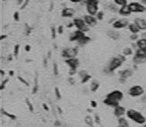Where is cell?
Wrapping results in <instances>:
<instances>
[{
	"label": "cell",
	"mask_w": 146,
	"mask_h": 127,
	"mask_svg": "<svg viewBox=\"0 0 146 127\" xmlns=\"http://www.w3.org/2000/svg\"><path fill=\"white\" fill-rule=\"evenodd\" d=\"M108 37H110L111 39H113V40H118V38H119V34L118 33V32H116V31H114V30H110V31H108Z\"/></svg>",
	"instance_id": "22"
},
{
	"label": "cell",
	"mask_w": 146,
	"mask_h": 127,
	"mask_svg": "<svg viewBox=\"0 0 146 127\" xmlns=\"http://www.w3.org/2000/svg\"><path fill=\"white\" fill-rule=\"evenodd\" d=\"M54 125L55 126H60L61 125V123H60V121H55V122H54Z\"/></svg>",
	"instance_id": "45"
},
{
	"label": "cell",
	"mask_w": 146,
	"mask_h": 127,
	"mask_svg": "<svg viewBox=\"0 0 146 127\" xmlns=\"http://www.w3.org/2000/svg\"><path fill=\"white\" fill-rule=\"evenodd\" d=\"M142 38L146 39V34H142Z\"/></svg>",
	"instance_id": "55"
},
{
	"label": "cell",
	"mask_w": 146,
	"mask_h": 127,
	"mask_svg": "<svg viewBox=\"0 0 146 127\" xmlns=\"http://www.w3.org/2000/svg\"><path fill=\"white\" fill-rule=\"evenodd\" d=\"M116 4L119 5V6H126L127 5V0H114Z\"/></svg>",
	"instance_id": "28"
},
{
	"label": "cell",
	"mask_w": 146,
	"mask_h": 127,
	"mask_svg": "<svg viewBox=\"0 0 146 127\" xmlns=\"http://www.w3.org/2000/svg\"><path fill=\"white\" fill-rule=\"evenodd\" d=\"M13 75H14V71H9V75L10 76H13Z\"/></svg>",
	"instance_id": "51"
},
{
	"label": "cell",
	"mask_w": 146,
	"mask_h": 127,
	"mask_svg": "<svg viewBox=\"0 0 146 127\" xmlns=\"http://www.w3.org/2000/svg\"><path fill=\"white\" fill-rule=\"evenodd\" d=\"M43 65L44 67H47V59L46 58H45L43 60Z\"/></svg>",
	"instance_id": "49"
},
{
	"label": "cell",
	"mask_w": 146,
	"mask_h": 127,
	"mask_svg": "<svg viewBox=\"0 0 146 127\" xmlns=\"http://www.w3.org/2000/svg\"><path fill=\"white\" fill-rule=\"evenodd\" d=\"M129 29H130V31L131 32V33H133V34H138V32H139V30H140L138 26L135 23L129 25Z\"/></svg>",
	"instance_id": "23"
},
{
	"label": "cell",
	"mask_w": 146,
	"mask_h": 127,
	"mask_svg": "<svg viewBox=\"0 0 146 127\" xmlns=\"http://www.w3.org/2000/svg\"><path fill=\"white\" fill-rule=\"evenodd\" d=\"M70 1L73 3H79V2L82 1V0H70Z\"/></svg>",
	"instance_id": "50"
},
{
	"label": "cell",
	"mask_w": 146,
	"mask_h": 127,
	"mask_svg": "<svg viewBox=\"0 0 146 127\" xmlns=\"http://www.w3.org/2000/svg\"><path fill=\"white\" fill-rule=\"evenodd\" d=\"M134 62L136 65H140V64H143L146 62V50L139 49L136 51L134 57Z\"/></svg>",
	"instance_id": "4"
},
{
	"label": "cell",
	"mask_w": 146,
	"mask_h": 127,
	"mask_svg": "<svg viewBox=\"0 0 146 127\" xmlns=\"http://www.w3.org/2000/svg\"><path fill=\"white\" fill-rule=\"evenodd\" d=\"M133 74V71L131 69H125L120 72V81L121 82H124L125 80L131 77Z\"/></svg>",
	"instance_id": "11"
},
{
	"label": "cell",
	"mask_w": 146,
	"mask_h": 127,
	"mask_svg": "<svg viewBox=\"0 0 146 127\" xmlns=\"http://www.w3.org/2000/svg\"><path fill=\"white\" fill-rule=\"evenodd\" d=\"M98 0H87V9L90 15H95L98 9Z\"/></svg>",
	"instance_id": "5"
},
{
	"label": "cell",
	"mask_w": 146,
	"mask_h": 127,
	"mask_svg": "<svg viewBox=\"0 0 146 127\" xmlns=\"http://www.w3.org/2000/svg\"><path fill=\"white\" fill-rule=\"evenodd\" d=\"M119 13H120V14H121V15L127 16V15H129V14L131 13V9H130L129 6L126 5V6H122V7L121 8V9L119 10Z\"/></svg>",
	"instance_id": "17"
},
{
	"label": "cell",
	"mask_w": 146,
	"mask_h": 127,
	"mask_svg": "<svg viewBox=\"0 0 146 127\" xmlns=\"http://www.w3.org/2000/svg\"><path fill=\"white\" fill-rule=\"evenodd\" d=\"M99 87H100V83L98 81L94 80V81H92V83L90 84V90H91V91L94 92L99 88Z\"/></svg>",
	"instance_id": "21"
},
{
	"label": "cell",
	"mask_w": 146,
	"mask_h": 127,
	"mask_svg": "<svg viewBox=\"0 0 146 127\" xmlns=\"http://www.w3.org/2000/svg\"><path fill=\"white\" fill-rule=\"evenodd\" d=\"M63 32H64V29H63V26H60L59 28H58V33L60 34H63Z\"/></svg>",
	"instance_id": "41"
},
{
	"label": "cell",
	"mask_w": 146,
	"mask_h": 127,
	"mask_svg": "<svg viewBox=\"0 0 146 127\" xmlns=\"http://www.w3.org/2000/svg\"><path fill=\"white\" fill-rule=\"evenodd\" d=\"M142 102H146V96H144V97L142 98Z\"/></svg>",
	"instance_id": "53"
},
{
	"label": "cell",
	"mask_w": 146,
	"mask_h": 127,
	"mask_svg": "<svg viewBox=\"0 0 146 127\" xmlns=\"http://www.w3.org/2000/svg\"><path fill=\"white\" fill-rule=\"evenodd\" d=\"M126 114L129 119H131L135 122H137L138 124H144L146 122V119L144 116L141 112L134 110V109L128 110Z\"/></svg>",
	"instance_id": "2"
},
{
	"label": "cell",
	"mask_w": 146,
	"mask_h": 127,
	"mask_svg": "<svg viewBox=\"0 0 146 127\" xmlns=\"http://www.w3.org/2000/svg\"><path fill=\"white\" fill-rule=\"evenodd\" d=\"M51 32H52V38L55 39L56 38V30H55V28L54 27H52Z\"/></svg>",
	"instance_id": "36"
},
{
	"label": "cell",
	"mask_w": 146,
	"mask_h": 127,
	"mask_svg": "<svg viewBox=\"0 0 146 127\" xmlns=\"http://www.w3.org/2000/svg\"><path fill=\"white\" fill-rule=\"evenodd\" d=\"M124 61H125V57L122 55H118L113 57L108 65V71L109 72L114 71L119 67H121Z\"/></svg>",
	"instance_id": "3"
},
{
	"label": "cell",
	"mask_w": 146,
	"mask_h": 127,
	"mask_svg": "<svg viewBox=\"0 0 146 127\" xmlns=\"http://www.w3.org/2000/svg\"><path fill=\"white\" fill-rule=\"evenodd\" d=\"M90 105H91V107L93 108H96L97 107V102L95 101H90Z\"/></svg>",
	"instance_id": "40"
},
{
	"label": "cell",
	"mask_w": 146,
	"mask_h": 127,
	"mask_svg": "<svg viewBox=\"0 0 146 127\" xmlns=\"http://www.w3.org/2000/svg\"><path fill=\"white\" fill-rule=\"evenodd\" d=\"M128 22L127 19H119L118 21H116L115 23H114L113 24V26L116 29H121V28H123V27H125L126 26H128Z\"/></svg>",
	"instance_id": "13"
},
{
	"label": "cell",
	"mask_w": 146,
	"mask_h": 127,
	"mask_svg": "<svg viewBox=\"0 0 146 127\" xmlns=\"http://www.w3.org/2000/svg\"><path fill=\"white\" fill-rule=\"evenodd\" d=\"M126 109H125L124 107L123 106H121V105H118V106L114 108V115L116 116L118 118H120V117H122V116L126 113Z\"/></svg>",
	"instance_id": "12"
},
{
	"label": "cell",
	"mask_w": 146,
	"mask_h": 127,
	"mask_svg": "<svg viewBox=\"0 0 146 127\" xmlns=\"http://www.w3.org/2000/svg\"><path fill=\"white\" fill-rule=\"evenodd\" d=\"M118 127H130L129 125H127V126H118Z\"/></svg>",
	"instance_id": "59"
},
{
	"label": "cell",
	"mask_w": 146,
	"mask_h": 127,
	"mask_svg": "<svg viewBox=\"0 0 146 127\" xmlns=\"http://www.w3.org/2000/svg\"><path fill=\"white\" fill-rule=\"evenodd\" d=\"M19 44H16L14 47V50H13V55L17 57H18V54H19Z\"/></svg>",
	"instance_id": "29"
},
{
	"label": "cell",
	"mask_w": 146,
	"mask_h": 127,
	"mask_svg": "<svg viewBox=\"0 0 146 127\" xmlns=\"http://www.w3.org/2000/svg\"><path fill=\"white\" fill-rule=\"evenodd\" d=\"M18 80L20 81V82H22L23 84H26V86H29V84L24 79V78H23L22 77H20V76H18Z\"/></svg>",
	"instance_id": "34"
},
{
	"label": "cell",
	"mask_w": 146,
	"mask_h": 127,
	"mask_svg": "<svg viewBox=\"0 0 146 127\" xmlns=\"http://www.w3.org/2000/svg\"><path fill=\"white\" fill-rule=\"evenodd\" d=\"M8 81H9V78L5 79V80L2 82V84H1V87H0V89H1V90H3V89L5 88V87H6V84L8 83Z\"/></svg>",
	"instance_id": "35"
},
{
	"label": "cell",
	"mask_w": 146,
	"mask_h": 127,
	"mask_svg": "<svg viewBox=\"0 0 146 127\" xmlns=\"http://www.w3.org/2000/svg\"><path fill=\"white\" fill-rule=\"evenodd\" d=\"M132 54V50L129 47H127L124 50V55H131Z\"/></svg>",
	"instance_id": "31"
},
{
	"label": "cell",
	"mask_w": 146,
	"mask_h": 127,
	"mask_svg": "<svg viewBox=\"0 0 146 127\" xmlns=\"http://www.w3.org/2000/svg\"><path fill=\"white\" fill-rule=\"evenodd\" d=\"M128 93L132 97H139L144 93V90L140 85H134L129 89Z\"/></svg>",
	"instance_id": "6"
},
{
	"label": "cell",
	"mask_w": 146,
	"mask_h": 127,
	"mask_svg": "<svg viewBox=\"0 0 146 127\" xmlns=\"http://www.w3.org/2000/svg\"><path fill=\"white\" fill-rule=\"evenodd\" d=\"M54 74L55 76H57L58 74H59V71H58V66L56 63H54Z\"/></svg>",
	"instance_id": "33"
},
{
	"label": "cell",
	"mask_w": 146,
	"mask_h": 127,
	"mask_svg": "<svg viewBox=\"0 0 146 127\" xmlns=\"http://www.w3.org/2000/svg\"><path fill=\"white\" fill-rule=\"evenodd\" d=\"M57 109H58V112H59V113H60V114H62L63 111L61 110V109H60V107H57Z\"/></svg>",
	"instance_id": "52"
},
{
	"label": "cell",
	"mask_w": 146,
	"mask_h": 127,
	"mask_svg": "<svg viewBox=\"0 0 146 127\" xmlns=\"http://www.w3.org/2000/svg\"><path fill=\"white\" fill-rule=\"evenodd\" d=\"M68 81H69V82L71 84H74V78H70L69 79H68Z\"/></svg>",
	"instance_id": "43"
},
{
	"label": "cell",
	"mask_w": 146,
	"mask_h": 127,
	"mask_svg": "<svg viewBox=\"0 0 146 127\" xmlns=\"http://www.w3.org/2000/svg\"><path fill=\"white\" fill-rule=\"evenodd\" d=\"M134 23L136 24L140 29H146V20L144 19L137 18L134 19Z\"/></svg>",
	"instance_id": "16"
},
{
	"label": "cell",
	"mask_w": 146,
	"mask_h": 127,
	"mask_svg": "<svg viewBox=\"0 0 146 127\" xmlns=\"http://www.w3.org/2000/svg\"><path fill=\"white\" fill-rule=\"evenodd\" d=\"M1 74H2V76H3L5 75V72H4L3 70H1Z\"/></svg>",
	"instance_id": "54"
},
{
	"label": "cell",
	"mask_w": 146,
	"mask_h": 127,
	"mask_svg": "<svg viewBox=\"0 0 146 127\" xmlns=\"http://www.w3.org/2000/svg\"><path fill=\"white\" fill-rule=\"evenodd\" d=\"M74 9H69V8H67V9H64V10H63V13H62V15L65 16V17H70L73 16V14H74Z\"/></svg>",
	"instance_id": "18"
},
{
	"label": "cell",
	"mask_w": 146,
	"mask_h": 127,
	"mask_svg": "<svg viewBox=\"0 0 146 127\" xmlns=\"http://www.w3.org/2000/svg\"><path fill=\"white\" fill-rule=\"evenodd\" d=\"M55 94H56V97H57V99H61V94H60V90L57 87L55 88Z\"/></svg>",
	"instance_id": "32"
},
{
	"label": "cell",
	"mask_w": 146,
	"mask_h": 127,
	"mask_svg": "<svg viewBox=\"0 0 146 127\" xmlns=\"http://www.w3.org/2000/svg\"><path fill=\"white\" fill-rule=\"evenodd\" d=\"M77 54V48H65L62 51V56L69 59L72 57H75Z\"/></svg>",
	"instance_id": "7"
},
{
	"label": "cell",
	"mask_w": 146,
	"mask_h": 127,
	"mask_svg": "<svg viewBox=\"0 0 146 127\" xmlns=\"http://www.w3.org/2000/svg\"><path fill=\"white\" fill-rule=\"evenodd\" d=\"M98 16V19H102V18H103V13H102V12L99 13Z\"/></svg>",
	"instance_id": "46"
},
{
	"label": "cell",
	"mask_w": 146,
	"mask_h": 127,
	"mask_svg": "<svg viewBox=\"0 0 146 127\" xmlns=\"http://www.w3.org/2000/svg\"><path fill=\"white\" fill-rule=\"evenodd\" d=\"M90 40V38L84 35V36L82 37L80 39H79V40H77V43H78L80 45H81V46H82V45H84V44H87Z\"/></svg>",
	"instance_id": "20"
},
{
	"label": "cell",
	"mask_w": 146,
	"mask_h": 127,
	"mask_svg": "<svg viewBox=\"0 0 146 127\" xmlns=\"http://www.w3.org/2000/svg\"><path fill=\"white\" fill-rule=\"evenodd\" d=\"M74 24L79 30H81L83 32H86L88 30L87 24L85 23L84 20H83L81 19H75L74 20Z\"/></svg>",
	"instance_id": "8"
},
{
	"label": "cell",
	"mask_w": 146,
	"mask_h": 127,
	"mask_svg": "<svg viewBox=\"0 0 146 127\" xmlns=\"http://www.w3.org/2000/svg\"><path fill=\"white\" fill-rule=\"evenodd\" d=\"M29 1V0H26V1H25V3H24V4H23V6H22V9L25 8V6H27V4H28Z\"/></svg>",
	"instance_id": "47"
},
{
	"label": "cell",
	"mask_w": 146,
	"mask_h": 127,
	"mask_svg": "<svg viewBox=\"0 0 146 127\" xmlns=\"http://www.w3.org/2000/svg\"><path fill=\"white\" fill-rule=\"evenodd\" d=\"M123 99V93L119 90H114L107 94L104 103L111 107L115 108L119 105V102Z\"/></svg>",
	"instance_id": "1"
},
{
	"label": "cell",
	"mask_w": 146,
	"mask_h": 127,
	"mask_svg": "<svg viewBox=\"0 0 146 127\" xmlns=\"http://www.w3.org/2000/svg\"><path fill=\"white\" fill-rule=\"evenodd\" d=\"M6 36H2V37H1V40H3L4 38H6Z\"/></svg>",
	"instance_id": "57"
},
{
	"label": "cell",
	"mask_w": 146,
	"mask_h": 127,
	"mask_svg": "<svg viewBox=\"0 0 146 127\" xmlns=\"http://www.w3.org/2000/svg\"><path fill=\"white\" fill-rule=\"evenodd\" d=\"M130 38H131V40H137V39H138V35H137V34H133L132 35H131Z\"/></svg>",
	"instance_id": "38"
},
{
	"label": "cell",
	"mask_w": 146,
	"mask_h": 127,
	"mask_svg": "<svg viewBox=\"0 0 146 127\" xmlns=\"http://www.w3.org/2000/svg\"><path fill=\"white\" fill-rule=\"evenodd\" d=\"M25 50H26V51H29L30 50V46L29 45H26Z\"/></svg>",
	"instance_id": "48"
},
{
	"label": "cell",
	"mask_w": 146,
	"mask_h": 127,
	"mask_svg": "<svg viewBox=\"0 0 146 127\" xmlns=\"http://www.w3.org/2000/svg\"><path fill=\"white\" fill-rule=\"evenodd\" d=\"M65 62L68 65V66L70 67V68L71 69H77V67L79 66V60L77 58H75V57H72V58H69V59H67L65 60Z\"/></svg>",
	"instance_id": "10"
},
{
	"label": "cell",
	"mask_w": 146,
	"mask_h": 127,
	"mask_svg": "<svg viewBox=\"0 0 146 127\" xmlns=\"http://www.w3.org/2000/svg\"><path fill=\"white\" fill-rule=\"evenodd\" d=\"M137 46L139 49L146 50V39L141 38L137 41Z\"/></svg>",
	"instance_id": "19"
},
{
	"label": "cell",
	"mask_w": 146,
	"mask_h": 127,
	"mask_svg": "<svg viewBox=\"0 0 146 127\" xmlns=\"http://www.w3.org/2000/svg\"><path fill=\"white\" fill-rule=\"evenodd\" d=\"M84 21L85 23L88 25V26H95L97 24V20L96 19L93 17V16L91 15H89V16H84Z\"/></svg>",
	"instance_id": "15"
},
{
	"label": "cell",
	"mask_w": 146,
	"mask_h": 127,
	"mask_svg": "<svg viewBox=\"0 0 146 127\" xmlns=\"http://www.w3.org/2000/svg\"><path fill=\"white\" fill-rule=\"evenodd\" d=\"M83 36H84V32H83V31L78 29L76 32H74V34L71 35L70 40V41H74V40L75 41H77L79 39H80Z\"/></svg>",
	"instance_id": "14"
},
{
	"label": "cell",
	"mask_w": 146,
	"mask_h": 127,
	"mask_svg": "<svg viewBox=\"0 0 146 127\" xmlns=\"http://www.w3.org/2000/svg\"><path fill=\"white\" fill-rule=\"evenodd\" d=\"M144 127H146V124H145V125H144Z\"/></svg>",
	"instance_id": "60"
},
{
	"label": "cell",
	"mask_w": 146,
	"mask_h": 127,
	"mask_svg": "<svg viewBox=\"0 0 146 127\" xmlns=\"http://www.w3.org/2000/svg\"><path fill=\"white\" fill-rule=\"evenodd\" d=\"M128 6L131 9V11L134 12V13H142L145 10V8L142 5L138 3H132L129 4Z\"/></svg>",
	"instance_id": "9"
},
{
	"label": "cell",
	"mask_w": 146,
	"mask_h": 127,
	"mask_svg": "<svg viewBox=\"0 0 146 127\" xmlns=\"http://www.w3.org/2000/svg\"><path fill=\"white\" fill-rule=\"evenodd\" d=\"M26 103L27 106H28V108H29V110L31 112H33L34 109H33V104L30 102V101H29V99H26Z\"/></svg>",
	"instance_id": "27"
},
{
	"label": "cell",
	"mask_w": 146,
	"mask_h": 127,
	"mask_svg": "<svg viewBox=\"0 0 146 127\" xmlns=\"http://www.w3.org/2000/svg\"><path fill=\"white\" fill-rule=\"evenodd\" d=\"M94 120H95V122H96L98 124H99V123L101 122V119H100V116H99L98 114H95V115H94Z\"/></svg>",
	"instance_id": "37"
},
{
	"label": "cell",
	"mask_w": 146,
	"mask_h": 127,
	"mask_svg": "<svg viewBox=\"0 0 146 127\" xmlns=\"http://www.w3.org/2000/svg\"><path fill=\"white\" fill-rule=\"evenodd\" d=\"M38 75H36V78H35V80H34V87L33 88V91H32V93L33 94H35L37 91H38Z\"/></svg>",
	"instance_id": "24"
},
{
	"label": "cell",
	"mask_w": 146,
	"mask_h": 127,
	"mask_svg": "<svg viewBox=\"0 0 146 127\" xmlns=\"http://www.w3.org/2000/svg\"><path fill=\"white\" fill-rule=\"evenodd\" d=\"M43 109L46 110V111H49V107L47 106V105L46 104H43Z\"/></svg>",
	"instance_id": "44"
},
{
	"label": "cell",
	"mask_w": 146,
	"mask_h": 127,
	"mask_svg": "<svg viewBox=\"0 0 146 127\" xmlns=\"http://www.w3.org/2000/svg\"><path fill=\"white\" fill-rule=\"evenodd\" d=\"M76 71H77V69H70V71H69V74L70 75H75V73H76Z\"/></svg>",
	"instance_id": "39"
},
{
	"label": "cell",
	"mask_w": 146,
	"mask_h": 127,
	"mask_svg": "<svg viewBox=\"0 0 146 127\" xmlns=\"http://www.w3.org/2000/svg\"><path fill=\"white\" fill-rule=\"evenodd\" d=\"M142 3H144V4L146 5V0H142Z\"/></svg>",
	"instance_id": "58"
},
{
	"label": "cell",
	"mask_w": 146,
	"mask_h": 127,
	"mask_svg": "<svg viewBox=\"0 0 146 127\" xmlns=\"http://www.w3.org/2000/svg\"><path fill=\"white\" fill-rule=\"evenodd\" d=\"M14 19L16 20V21H18L19 19V13L16 12V13H15V14H14Z\"/></svg>",
	"instance_id": "42"
},
{
	"label": "cell",
	"mask_w": 146,
	"mask_h": 127,
	"mask_svg": "<svg viewBox=\"0 0 146 127\" xmlns=\"http://www.w3.org/2000/svg\"><path fill=\"white\" fill-rule=\"evenodd\" d=\"M85 122H86L89 126H90V127H93V119L90 117V115H87L86 117H85Z\"/></svg>",
	"instance_id": "26"
},
{
	"label": "cell",
	"mask_w": 146,
	"mask_h": 127,
	"mask_svg": "<svg viewBox=\"0 0 146 127\" xmlns=\"http://www.w3.org/2000/svg\"><path fill=\"white\" fill-rule=\"evenodd\" d=\"M2 113L3 114V115H6L7 117H9V118H10L11 119H16V116L15 115H13V114H10V113H9V112H7L6 111H5L3 109H2Z\"/></svg>",
	"instance_id": "25"
},
{
	"label": "cell",
	"mask_w": 146,
	"mask_h": 127,
	"mask_svg": "<svg viewBox=\"0 0 146 127\" xmlns=\"http://www.w3.org/2000/svg\"><path fill=\"white\" fill-rule=\"evenodd\" d=\"M91 78V76L90 75H88V74H87V75H85L84 77H83V78H82V80H81V83L82 84H84V83H86V82H87L89 80H90V78Z\"/></svg>",
	"instance_id": "30"
},
{
	"label": "cell",
	"mask_w": 146,
	"mask_h": 127,
	"mask_svg": "<svg viewBox=\"0 0 146 127\" xmlns=\"http://www.w3.org/2000/svg\"><path fill=\"white\" fill-rule=\"evenodd\" d=\"M48 54H48V58H50V57H51V52H50V51H49Z\"/></svg>",
	"instance_id": "56"
}]
</instances>
